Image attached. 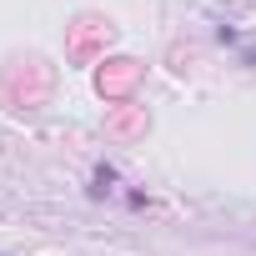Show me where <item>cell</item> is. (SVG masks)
Listing matches in <instances>:
<instances>
[{
  "mask_svg": "<svg viewBox=\"0 0 256 256\" xmlns=\"http://www.w3.org/2000/svg\"><path fill=\"white\" fill-rule=\"evenodd\" d=\"M241 60H246V66H256V46H246V50H241Z\"/></svg>",
  "mask_w": 256,
  "mask_h": 256,
  "instance_id": "7a4b0ae2",
  "label": "cell"
},
{
  "mask_svg": "<svg viewBox=\"0 0 256 256\" xmlns=\"http://www.w3.org/2000/svg\"><path fill=\"white\" fill-rule=\"evenodd\" d=\"M110 181H116V171H110V166H96V186H90V196H106Z\"/></svg>",
  "mask_w": 256,
  "mask_h": 256,
  "instance_id": "6da1fadb",
  "label": "cell"
}]
</instances>
